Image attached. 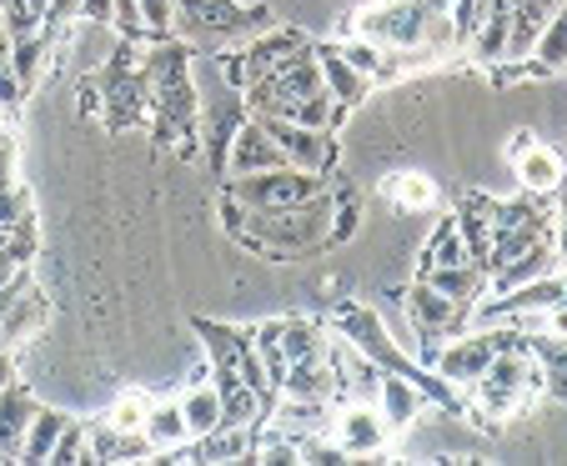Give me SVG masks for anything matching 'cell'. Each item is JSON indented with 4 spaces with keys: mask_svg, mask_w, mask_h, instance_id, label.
Instances as JSON below:
<instances>
[{
    "mask_svg": "<svg viewBox=\"0 0 567 466\" xmlns=\"http://www.w3.org/2000/svg\"><path fill=\"white\" fill-rule=\"evenodd\" d=\"M557 211H553V251H557V261L567 266V170H563V180H557Z\"/></svg>",
    "mask_w": 567,
    "mask_h": 466,
    "instance_id": "obj_36",
    "label": "cell"
},
{
    "mask_svg": "<svg viewBox=\"0 0 567 466\" xmlns=\"http://www.w3.org/2000/svg\"><path fill=\"white\" fill-rule=\"evenodd\" d=\"M271 166H287V156H281V146L267 136V126H261L257 116H247L241 126H236L231 146H226V180L236 176H251V170H271Z\"/></svg>",
    "mask_w": 567,
    "mask_h": 466,
    "instance_id": "obj_7",
    "label": "cell"
},
{
    "mask_svg": "<svg viewBox=\"0 0 567 466\" xmlns=\"http://www.w3.org/2000/svg\"><path fill=\"white\" fill-rule=\"evenodd\" d=\"M382 196L392 201V211H427L437 201V186L427 176H417V170H396V176L382 180Z\"/></svg>",
    "mask_w": 567,
    "mask_h": 466,
    "instance_id": "obj_25",
    "label": "cell"
},
{
    "mask_svg": "<svg viewBox=\"0 0 567 466\" xmlns=\"http://www.w3.org/2000/svg\"><path fill=\"white\" fill-rule=\"evenodd\" d=\"M547 271H557L553 236H547V241H537L533 251L513 256V261H507V266H497V271H487V291H493V297H503V291L523 287V281H537V276H547Z\"/></svg>",
    "mask_w": 567,
    "mask_h": 466,
    "instance_id": "obj_18",
    "label": "cell"
},
{
    "mask_svg": "<svg viewBox=\"0 0 567 466\" xmlns=\"http://www.w3.org/2000/svg\"><path fill=\"white\" fill-rule=\"evenodd\" d=\"M35 406H41V402H35L21 382H11L6 392H0V462H16V456H21L25 426H31Z\"/></svg>",
    "mask_w": 567,
    "mask_h": 466,
    "instance_id": "obj_15",
    "label": "cell"
},
{
    "mask_svg": "<svg viewBox=\"0 0 567 466\" xmlns=\"http://www.w3.org/2000/svg\"><path fill=\"white\" fill-rule=\"evenodd\" d=\"M11 382H16V361H11V351L0 346V392H6Z\"/></svg>",
    "mask_w": 567,
    "mask_h": 466,
    "instance_id": "obj_39",
    "label": "cell"
},
{
    "mask_svg": "<svg viewBox=\"0 0 567 466\" xmlns=\"http://www.w3.org/2000/svg\"><path fill=\"white\" fill-rule=\"evenodd\" d=\"M408 321L417 327V336H457L462 321H467V307L442 297L427 276H417L408 287Z\"/></svg>",
    "mask_w": 567,
    "mask_h": 466,
    "instance_id": "obj_6",
    "label": "cell"
},
{
    "mask_svg": "<svg viewBox=\"0 0 567 466\" xmlns=\"http://www.w3.org/2000/svg\"><path fill=\"white\" fill-rule=\"evenodd\" d=\"M86 436H91V456H96V462H116L121 426L111 422V416H96V422H86Z\"/></svg>",
    "mask_w": 567,
    "mask_h": 466,
    "instance_id": "obj_33",
    "label": "cell"
},
{
    "mask_svg": "<svg viewBox=\"0 0 567 466\" xmlns=\"http://www.w3.org/2000/svg\"><path fill=\"white\" fill-rule=\"evenodd\" d=\"M332 191L321 170H301V166H271V170H251V176L231 180V196L247 211H287V206H301L311 196Z\"/></svg>",
    "mask_w": 567,
    "mask_h": 466,
    "instance_id": "obj_2",
    "label": "cell"
},
{
    "mask_svg": "<svg viewBox=\"0 0 567 466\" xmlns=\"http://www.w3.org/2000/svg\"><path fill=\"white\" fill-rule=\"evenodd\" d=\"M0 31H6V25H0Z\"/></svg>",
    "mask_w": 567,
    "mask_h": 466,
    "instance_id": "obj_41",
    "label": "cell"
},
{
    "mask_svg": "<svg viewBox=\"0 0 567 466\" xmlns=\"http://www.w3.org/2000/svg\"><path fill=\"white\" fill-rule=\"evenodd\" d=\"M41 61H45V31L41 35H21V41H11V75L31 91L35 81H41Z\"/></svg>",
    "mask_w": 567,
    "mask_h": 466,
    "instance_id": "obj_29",
    "label": "cell"
},
{
    "mask_svg": "<svg viewBox=\"0 0 567 466\" xmlns=\"http://www.w3.org/2000/svg\"><path fill=\"white\" fill-rule=\"evenodd\" d=\"M251 446H257V426L221 422L206 436L186 442V456H192V462H251Z\"/></svg>",
    "mask_w": 567,
    "mask_h": 466,
    "instance_id": "obj_12",
    "label": "cell"
},
{
    "mask_svg": "<svg viewBox=\"0 0 567 466\" xmlns=\"http://www.w3.org/2000/svg\"><path fill=\"white\" fill-rule=\"evenodd\" d=\"M146 412H151V402H146V396L126 392L116 406H111V422H116L121 432H141V426H146Z\"/></svg>",
    "mask_w": 567,
    "mask_h": 466,
    "instance_id": "obj_34",
    "label": "cell"
},
{
    "mask_svg": "<svg viewBox=\"0 0 567 466\" xmlns=\"http://www.w3.org/2000/svg\"><path fill=\"white\" fill-rule=\"evenodd\" d=\"M332 426H337V446H342V456H377L386 446L382 412H372L367 402H342V412L332 416Z\"/></svg>",
    "mask_w": 567,
    "mask_h": 466,
    "instance_id": "obj_8",
    "label": "cell"
},
{
    "mask_svg": "<svg viewBox=\"0 0 567 466\" xmlns=\"http://www.w3.org/2000/svg\"><path fill=\"white\" fill-rule=\"evenodd\" d=\"M65 422H71V416L55 412V406H35V416H31V426H25V442H21V456H16V462H51V452H55V442H61Z\"/></svg>",
    "mask_w": 567,
    "mask_h": 466,
    "instance_id": "obj_21",
    "label": "cell"
},
{
    "mask_svg": "<svg viewBox=\"0 0 567 466\" xmlns=\"http://www.w3.org/2000/svg\"><path fill=\"white\" fill-rule=\"evenodd\" d=\"M517 166V180H523V191L527 196H553L557 191V180H563V156H557L553 146H543V141H533V146H523L513 156Z\"/></svg>",
    "mask_w": 567,
    "mask_h": 466,
    "instance_id": "obj_17",
    "label": "cell"
},
{
    "mask_svg": "<svg viewBox=\"0 0 567 466\" xmlns=\"http://www.w3.org/2000/svg\"><path fill=\"white\" fill-rule=\"evenodd\" d=\"M457 261H472V256H467V241H462L457 216H442V221L432 226V241H427V251H422L417 276H427L432 266H457Z\"/></svg>",
    "mask_w": 567,
    "mask_h": 466,
    "instance_id": "obj_24",
    "label": "cell"
},
{
    "mask_svg": "<svg viewBox=\"0 0 567 466\" xmlns=\"http://www.w3.org/2000/svg\"><path fill=\"white\" fill-rule=\"evenodd\" d=\"M427 281L442 291V297H452L457 307L472 311V301L487 291V266L482 261H457V266H432Z\"/></svg>",
    "mask_w": 567,
    "mask_h": 466,
    "instance_id": "obj_19",
    "label": "cell"
},
{
    "mask_svg": "<svg viewBox=\"0 0 567 466\" xmlns=\"http://www.w3.org/2000/svg\"><path fill=\"white\" fill-rule=\"evenodd\" d=\"M342 336L352 341L357 351H362L367 361H377L382 371H408L412 382H417V361L402 351V341H392V331H386V321L377 317L372 307H347L342 311Z\"/></svg>",
    "mask_w": 567,
    "mask_h": 466,
    "instance_id": "obj_4",
    "label": "cell"
},
{
    "mask_svg": "<svg viewBox=\"0 0 567 466\" xmlns=\"http://www.w3.org/2000/svg\"><path fill=\"white\" fill-rule=\"evenodd\" d=\"M457 226H462V241H467L472 261H487V251H493V236H497V201H493V196H477V191L462 196Z\"/></svg>",
    "mask_w": 567,
    "mask_h": 466,
    "instance_id": "obj_16",
    "label": "cell"
},
{
    "mask_svg": "<svg viewBox=\"0 0 567 466\" xmlns=\"http://www.w3.org/2000/svg\"><path fill=\"white\" fill-rule=\"evenodd\" d=\"M146 442L156 446V456L166 452V456H176L186 442H192V432H186V416H182V402H161V406H151L146 412Z\"/></svg>",
    "mask_w": 567,
    "mask_h": 466,
    "instance_id": "obj_20",
    "label": "cell"
},
{
    "mask_svg": "<svg viewBox=\"0 0 567 466\" xmlns=\"http://www.w3.org/2000/svg\"><path fill=\"white\" fill-rule=\"evenodd\" d=\"M136 15H141V41H166V35H176L182 0H136Z\"/></svg>",
    "mask_w": 567,
    "mask_h": 466,
    "instance_id": "obj_28",
    "label": "cell"
},
{
    "mask_svg": "<svg viewBox=\"0 0 567 466\" xmlns=\"http://www.w3.org/2000/svg\"><path fill=\"white\" fill-rule=\"evenodd\" d=\"M216 71H221V85L231 91V96H241V91H247V55H241V45H221Z\"/></svg>",
    "mask_w": 567,
    "mask_h": 466,
    "instance_id": "obj_32",
    "label": "cell"
},
{
    "mask_svg": "<svg viewBox=\"0 0 567 466\" xmlns=\"http://www.w3.org/2000/svg\"><path fill=\"white\" fill-rule=\"evenodd\" d=\"M251 116H257V111H251ZM257 121L267 126V136L281 146L287 166H301V170H321V176H332V166H337V141H332V131L297 126V121H287V116H257Z\"/></svg>",
    "mask_w": 567,
    "mask_h": 466,
    "instance_id": "obj_5",
    "label": "cell"
},
{
    "mask_svg": "<svg viewBox=\"0 0 567 466\" xmlns=\"http://www.w3.org/2000/svg\"><path fill=\"white\" fill-rule=\"evenodd\" d=\"M422 402H427V396H422V386L412 382L408 371H382V382H377V406H382L386 432H402V426L417 422Z\"/></svg>",
    "mask_w": 567,
    "mask_h": 466,
    "instance_id": "obj_13",
    "label": "cell"
},
{
    "mask_svg": "<svg viewBox=\"0 0 567 466\" xmlns=\"http://www.w3.org/2000/svg\"><path fill=\"white\" fill-rule=\"evenodd\" d=\"M277 396H291V402H342V392H337V371L327 366V356L291 361Z\"/></svg>",
    "mask_w": 567,
    "mask_h": 466,
    "instance_id": "obj_14",
    "label": "cell"
},
{
    "mask_svg": "<svg viewBox=\"0 0 567 466\" xmlns=\"http://www.w3.org/2000/svg\"><path fill=\"white\" fill-rule=\"evenodd\" d=\"M307 35L297 31V25H267L261 35H251V41H241V55H247V85L261 81V75H271L281 61H291L297 51H307Z\"/></svg>",
    "mask_w": 567,
    "mask_h": 466,
    "instance_id": "obj_9",
    "label": "cell"
},
{
    "mask_svg": "<svg viewBox=\"0 0 567 466\" xmlns=\"http://www.w3.org/2000/svg\"><path fill=\"white\" fill-rule=\"evenodd\" d=\"M357 221H362V206H352V201H337L332 226H327V246H342V241H352V236H357Z\"/></svg>",
    "mask_w": 567,
    "mask_h": 466,
    "instance_id": "obj_35",
    "label": "cell"
},
{
    "mask_svg": "<svg viewBox=\"0 0 567 466\" xmlns=\"http://www.w3.org/2000/svg\"><path fill=\"white\" fill-rule=\"evenodd\" d=\"M543 331H547V336H567V297L557 301V307L543 311Z\"/></svg>",
    "mask_w": 567,
    "mask_h": 466,
    "instance_id": "obj_38",
    "label": "cell"
},
{
    "mask_svg": "<svg viewBox=\"0 0 567 466\" xmlns=\"http://www.w3.org/2000/svg\"><path fill=\"white\" fill-rule=\"evenodd\" d=\"M527 331L523 327H513V331H472V336H457V341H447V346L437 351V361H432V371H437L442 382H452V386H472L482 376V366L497 356L503 346H527Z\"/></svg>",
    "mask_w": 567,
    "mask_h": 466,
    "instance_id": "obj_3",
    "label": "cell"
},
{
    "mask_svg": "<svg viewBox=\"0 0 567 466\" xmlns=\"http://www.w3.org/2000/svg\"><path fill=\"white\" fill-rule=\"evenodd\" d=\"M563 281H567V276H563Z\"/></svg>",
    "mask_w": 567,
    "mask_h": 466,
    "instance_id": "obj_42",
    "label": "cell"
},
{
    "mask_svg": "<svg viewBox=\"0 0 567 466\" xmlns=\"http://www.w3.org/2000/svg\"><path fill=\"white\" fill-rule=\"evenodd\" d=\"M537 392H543V371H537L533 346H503L472 382V412L503 422V416L523 412Z\"/></svg>",
    "mask_w": 567,
    "mask_h": 466,
    "instance_id": "obj_1",
    "label": "cell"
},
{
    "mask_svg": "<svg viewBox=\"0 0 567 466\" xmlns=\"http://www.w3.org/2000/svg\"><path fill=\"white\" fill-rule=\"evenodd\" d=\"M527 61H533L543 75L567 71V0L553 11V21L543 25V35H537V45H533V55H527Z\"/></svg>",
    "mask_w": 567,
    "mask_h": 466,
    "instance_id": "obj_23",
    "label": "cell"
},
{
    "mask_svg": "<svg viewBox=\"0 0 567 466\" xmlns=\"http://www.w3.org/2000/svg\"><path fill=\"white\" fill-rule=\"evenodd\" d=\"M51 462H55V466H71V462H96V456H91L86 422H65V432H61V442H55Z\"/></svg>",
    "mask_w": 567,
    "mask_h": 466,
    "instance_id": "obj_31",
    "label": "cell"
},
{
    "mask_svg": "<svg viewBox=\"0 0 567 466\" xmlns=\"http://www.w3.org/2000/svg\"><path fill=\"white\" fill-rule=\"evenodd\" d=\"M45 321H51V297H45V291L31 281V287H25L11 307L0 311V346L11 351V346H21V341H31Z\"/></svg>",
    "mask_w": 567,
    "mask_h": 466,
    "instance_id": "obj_11",
    "label": "cell"
},
{
    "mask_svg": "<svg viewBox=\"0 0 567 466\" xmlns=\"http://www.w3.org/2000/svg\"><path fill=\"white\" fill-rule=\"evenodd\" d=\"M277 341H281V351H287V361L327 356V331H321V321H311V317H281Z\"/></svg>",
    "mask_w": 567,
    "mask_h": 466,
    "instance_id": "obj_22",
    "label": "cell"
},
{
    "mask_svg": "<svg viewBox=\"0 0 567 466\" xmlns=\"http://www.w3.org/2000/svg\"><path fill=\"white\" fill-rule=\"evenodd\" d=\"M533 131H517V136H513V146H507V151H513V156H517V151H523V146H533Z\"/></svg>",
    "mask_w": 567,
    "mask_h": 466,
    "instance_id": "obj_40",
    "label": "cell"
},
{
    "mask_svg": "<svg viewBox=\"0 0 567 466\" xmlns=\"http://www.w3.org/2000/svg\"><path fill=\"white\" fill-rule=\"evenodd\" d=\"M75 21L111 25V21H116V0H75Z\"/></svg>",
    "mask_w": 567,
    "mask_h": 466,
    "instance_id": "obj_37",
    "label": "cell"
},
{
    "mask_svg": "<svg viewBox=\"0 0 567 466\" xmlns=\"http://www.w3.org/2000/svg\"><path fill=\"white\" fill-rule=\"evenodd\" d=\"M317 51V71H321V85L337 106H362L372 96V75H362L352 61L342 55V45H311Z\"/></svg>",
    "mask_w": 567,
    "mask_h": 466,
    "instance_id": "obj_10",
    "label": "cell"
},
{
    "mask_svg": "<svg viewBox=\"0 0 567 466\" xmlns=\"http://www.w3.org/2000/svg\"><path fill=\"white\" fill-rule=\"evenodd\" d=\"M182 416H186V432L206 436L212 426H221V392H216V382H192V392L182 396Z\"/></svg>",
    "mask_w": 567,
    "mask_h": 466,
    "instance_id": "obj_26",
    "label": "cell"
},
{
    "mask_svg": "<svg viewBox=\"0 0 567 466\" xmlns=\"http://www.w3.org/2000/svg\"><path fill=\"white\" fill-rule=\"evenodd\" d=\"M337 101L327 96V91H311V96H301L297 106L287 111V121H297V126H311V131H332L337 126Z\"/></svg>",
    "mask_w": 567,
    "mask_h": 466,
    "instance_id": "obj_30",
    "label": "cell"
},
{
    "mask_svg": "<svg viewBox=\"0 0 567 466\" xmlns=\"http://www.w3.org/2000/svg\"><path fill=\"white\" fill-rule=\"evenodd\" d=\"M527 346H533L537 371H543V392L567 402V336H533Z\"/></svg>",
    "mask_w": 567,
    "mask_h": 466,
    "instance_id": "obj_27",
    "label": "cell"
}]
</instances>
